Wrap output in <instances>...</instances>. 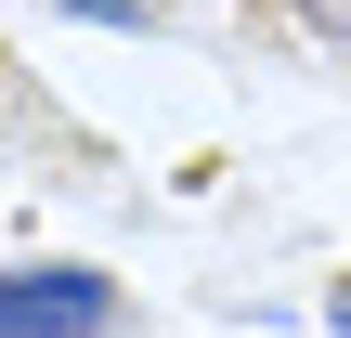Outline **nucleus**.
<instances>
[{
    "instance_id": "f257e3e1",
    "label": "nucleus",
    "mask_w": 351,
    "mask_h": 338,
    "mask_svg": "<svg viewBox=\"0 0 351 338\" xmlns=\"http://www.w3.org/2000/svg\"><path fill=\"white\" fill-rule=\"evenodd\" d=\"M91 326H117L104 274H0V338H91Z\"/></svg>"
},
{
    "instance_id": "f03ea898",
    "label": "nucleus",
    "mask_w": 351,
    "mask_h": 338,
    "mask_svg": "<svg viewBox=\"0 0 351 338\" xmlns=\"http://www.w3.org/2000/svg\"><path fill=\"white\" fill-rule=\"evenodd\" d=\"M300 13H313V26H326V39H351V0H300Z\"/></svg>"
},
{
    "instance_id": "7ed1b4c3",
    "label": "nucleus",
    "mask_w": 351,
    "mask_h": 338,
    "mask_svg": "<svg viewBox=\"0 0 351 338\" xmlns=\"http://www.w3.org/2000/svg\"><path fill=\"white\" fill-rule=\"evenodd\" d=\"M326 313H339V326H351V287H339V300H326Z\"/></svg>"
}]
</instances>
